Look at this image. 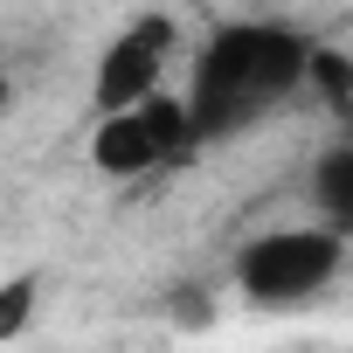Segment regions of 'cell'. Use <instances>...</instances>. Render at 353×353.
Returning <instances> with one entry per match:
<instances>
[{
  "label": "cell",
  "mask_w": 353,
  "mask_h": 353,
  "mask_svg": "<svg viewBox=\"0 0 353 353\" xmlns=\"http://www.w3.org/2000/svg\"><path fill=\"white\" fill-rule=\"evenodd\" d=\"M305 77V35L284 21H229L201 42L194 77H188V118L201 132V145L250 132L256 118H270Z\"/></svg>",
  "instance_id": "1"
},
{
  "label": "cell",
  "mask_w": 353,
  "mask_h": 353,
  "mask_svg": "<svg viewBox=\"0 0 353 353\" xmlns=\"http://www.w3.org/2000/svg\"><path fill=\"white\" fill-rule=\"evenodd\" d=\"M346 270V236L325 222H298V229H270L256 243L236 250V284L250 305L263 312H298L319 291H332V277Z\"/></svg>",
  "instance_id": "2"
},
{
  "label": "cell",
  "mask_w": 353,
  "mask_h": 353,
  "mask_svg": "<svg viewBox=\"0 0 353 353\" xmlns=\"http://www.w3.org/2000/svg\"><path fill=\"white\" fill-rule=\"evenodd\" d=\"M194 152H201V132H194L188 104L166 97V90L139 97L132 111H104L97 118V139H90V166L111 173V181H145V173L181 166Z\"/></svg>",
  "instance_id": "3"
},
{
  "label": "cell",
  "mask_w": 353,
  "mask_h": 353,
  "mask_svg": "<svg viewBox=\"0 0 353 353\" xmlns=\"http://www.w3.org/2000/svg\"><path fill=\"white\" fill-rule=\"evenodd\" d=\"M173 42H181L173 14H139L132 28H118V35L104 42V56H97V77H90V104H97V118H104V111H132L139 97H152L159 77H166Z\"/></svg>",
  "instance_id": "4"
},
{
  "label": "cell",
  "mask_w": 353,
  "mask_h": 353,
  "mask_svg": "<svg viewBox=\"0 0 353 353\" xmlns=\"http://www.w3.org/2000/svg\"><path fill=\"white\" fill-rule=\"evenodd\" d=\"M312 201H319V222L353 236V145H332L312 173Z\"/></svg>",
  "instance_id": "5"
},
{
  "label": "cell",
  "mask_w": 353,
  "mask_h": 353,
  "mask_svg": "<svg viewBox=\"0 0 353 353\" xmlns=\"http://www.w3.org/2000/svg\"><path fill=\"white\" fill-rule=\"evenodd\" d=\"M298 90H319L325 111L346 118V104H353V63H346V49H332V42H305V77H298Z\"/></svg>",
  "instance_id": "6"
},
{
  "label": "cell",
  "mask_w": 353,
  "mask_h": 353,
  "mask_svg": "<svg viewBox=\"0 0 353 353\" xmlns=\"http://www.w3.org/2000/svg\"><path fill=\"white\" fill-rule=\"evenodd\" d=\"M35 305H42V277L21 270V277H0V346L21 339L35 325Z\"/></svg>",
  "instance_id": "7"
},
{
  "label": "cell",
  "mask_w": 353,
  "mask_h": 353,
  "mask_svg": "<svg viewBox=\"0 0 353 353\" xmlns=\"http://www.w3.org/2000/svg\"><path fill=\"white\" fill-rule=\"evenodd\" d=\"M173 312H181V325H208V298H181Z\"/></svg>",
  "instance_id": "8"
},
{
  "label": "cell",
  "mask_w": 353,
  "mask_h": 353,
  "mask_svg": "<svg viewBox=\"0 0 353 353\" xmlns=\"http://www.w3.org/2000/svg\"><path fill=\"white\" fill-rule=\"evenodd\" d=\"M8 104H14V77L0 70V118H8Z\"/></svg>",
  "instance_id": "9"
}]
</instances>
